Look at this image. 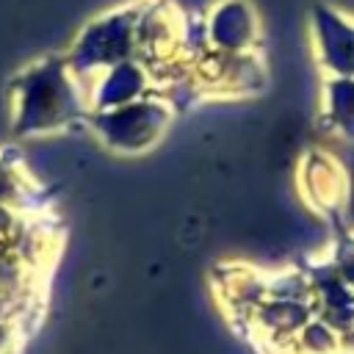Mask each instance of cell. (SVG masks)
<instances>
[{"instance_id": "2", "label": "cell", "mask_w": 354, "mask_h": 354, "mask_svg": "<svg viewBox=\"0 0 354 354\" xmlns=\"http://www.w3.org/2000/svg\"><path fill=\"white\" fill-rule=\"evenodd\" d=\"M138 8H119L83 30L72 53L64 55L69 72L80 80V86L86 77L94 80L100 72L133 58L138 47Z\"/></svg>"}, {"instance_id": "1", "label": "cell", "mask_w": 354, "mask_h": 354, "mask_svg": "<svg viewBox=\"0 0 354 354\" xmlns=\"http://www.w3.org/2000/svg\"><path fill=\"white\" fill-rule=\"evenodd\" d=\"M88 97L69 72L66 58H47L28 66L14 83V130L17 136H39L61 130L77 119H88Z\"/></svg>"}, {"instance_id": "3", "label": "cell", "mask_w": 354, "mask_h": 354, "mask_svg": "<svg viewBox=\"0 0 354 354\" xmlns=\"http://www.w3.org/2000/svg\"><path fill=\"white\" fill-rule=\"evenodd\" d=\"M88 119L108 149L130 155L149 149L163 136L171 122V105L158 97H141L119 108L91 111Z\"/></svg>"}, {"instance_id": "4", "label": "cell", "mask_w": 354, "mask_h": 354, "mask_svg": "<svg viewBox=\"0 0 354 354\" xmlns=\"http://www.w3.org/2000/svg\"><path fill=\"white\" fill-rule=\"evenodd\" d=\"M22 346V326L11 318H0V354H17Z\"/></svg>"}]
</instances>
